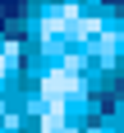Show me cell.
I'll return each instance as SVG.
<instances>
[{"label": "cell", "mask_w": 124, "mask_h": 133, "mask_svg": "<svg viewBox=\"0 0 124 133\" xmlns=\"http://www.w3.org/2000/svg\"><path fill=\"white\" fill-rule=\"evenodd\" d=\"M69 87H74V78H69V74H60V78H51V83H46V101L55 106V101H60V96L69 92Z\"/></svg>", "instance_id": "6da1fadb"}]
</instances>
